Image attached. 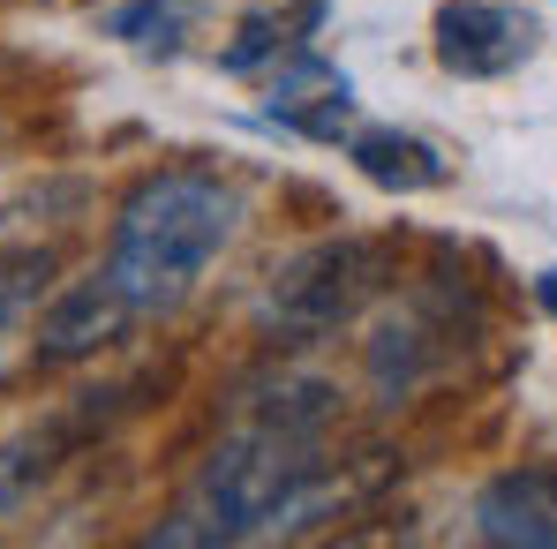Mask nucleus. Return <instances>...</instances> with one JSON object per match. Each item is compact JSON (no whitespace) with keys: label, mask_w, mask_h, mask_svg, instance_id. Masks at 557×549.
Masks as SVG:
<instances>
[{"label":"nucleus","mask_w":557,"mask_h":549,"mask_svg":"<svg viewBox=\"0 0 557 549\" xmlns=\"http://www.w3.org/2000/svg\"><path fill=\"white\" fill-rule=\"evenodd\" d=\"M317 414L324 407H264L242 437H226L203 459L196 504L182 527H159V542H249V535H294L317 512L347 504L332 459L317 452Z\"/></svg>","instance_id":"nucleus-1"},{"label":"nucleus","mask_w":557,"mask_h":549,"mask_svg":"<svg viewBox=\"0 0 557 549\" xmlns=\"http://www.w3.org/2000/svg\"><path fill=\"white\" fill-rule=\"evenodd\" d=\"M242 234V196L219 174H196V166H174V174H151L121 203L113 219V249H106V272L121 278V294L159 316L196 294V278L226 257V241Z\"/></svg>","instance_id":"nucleus-2"},{"label":"nucleus","mask_w":557,"mask_h":549,"mask_svg":"<svg viewBox=\"0 0 557 549\" xmlns=\"http://www.w3.org/2000/svg\"><path fill=\"white\" fill-rule=\"evenodd\" d=\"M384 286H392V257L376 241H362V234H332V241L301 249L278 272L264 316H272L278 332H294V339H324V332L355 324Z\"/></svg>","instance_id":"nucleus-3"},{"label":"nucleus","mask_w":557,"mask_h":549,"mask_svg":"<svg viewBox=\"0 0 557 549\" xmlns=\"http://www.w3.org/2000/svg\"><path fill=\"white\" fill-rule=\"evenodd\" d=\"M430 38H437V68H445V76H460V84H497V76H512L520 61H535L543 23H535L528 8H512V0H445L437 23H430Z\"/></svg>","instance_id":"nucleus-4"},{"label":"nucleus","mask_w":557,"mask_h":549,"mask_svg":"<svg viewBox=\"0 0 557 549\" xmlns=\"http://www.w3.org/2000/svg\"><path fill=\"white\" fill-rule=\"evenodd\" d=\"M121 399H128V384H113V391H91V399H76V407H61V414H46V422H30V429H15L8 445H0V520L8 512H23L69 459L91 445L98 429L121 414Z\"/></svg>","instance_id":"nucleus-5"},{"label":"nucleus","mask_w":557,"mask_h":549,"mask_svg":"<svg viewBox=\"0 0 557 549\" xmlns=\"http://www.w3.org/2000/svg\"><path fill=\"white\" fill-rule=\"evenodd\" d=\"M144 309L121 294V278L106 272H84V278H61V286H46V309H38V362H84L98 347H113L128 324H136Z\"/></svg>","instance_id":"nucleus-6"},{"label":"nucleus","mask_w":557,"mask_h":549,"mask_svg":"<svg viewBox=\"0 0 557 549\" xmlns=\"http://www.w3.org/2000/svg\"><path fill=\"white\" fill-rule=\"evenodd\" d=\"M474 527L497 549H557V459H528L482 482Z\"/></svg>","instance_id":"nucleus-7"},{"label":"nucleus","mask_w":557,"mask_h":549,"mask_svg":"<svg viewBox=\"0 0 557 549\" xmlns=\"http://www.w3.org/2000/svg\"><path fill=\"white\" fill-rule=\"evenodd\" d=\"M264 121L309 136V144H339V128L355 121V84H347L332 61H317V53L301 46V53L278 61L272 84H264Z\"/></svg>","instance_id":"nucleus-8"},{"label":"nucleus","mask_w":557,"mask_h":549,"mask_svg":"<svg viewBox=\"0 0 557 549\" xmlns=\"http://www.w3.org/2000/svg\"><path fill=\"white\" fill-rule=\"evenodd\" d=\"M347 159H355L362 182L392 188V196H422V188L453 182V159H445L430 136H414V128H355Z\"/></svg>","instance_id":"nucleus-9"},{"label":"nucleus","mask_w":557,"mask_h":549,"mask_svg":"<svg viewBox=\"0 0 557 549\" xmlns=\"http://www.w3.org/2000/svg\"><path fill=\"white\" fill-rule=\"evenodd\" d=\"M324 8H332V0H294V8H272V15H249V23H242V38L219 53V68H226V76H257V68H278L286 53H301V46L317 38Z\"/></svg>","instance_id":"nucleus-10"},{"label":"nucleus","mask_w":557,"mask_h":549,"mask_svg":"<svg viewBox=\"0 0 557 549\" xmlns=\"http://www.w3.org/2000/svg\"><path fill=\"white\" fill-rule=\"evenodd\" d=\"M106 30L136 53H182V38L196 30V0H121L106 8Z\"/></svg>","instance_id":"nucleus-11"},{"label":"nucleus","mask_w":557,"mask_h":549,"mask_svg":"<svg viewBox=\"0 0 557 549\" xmlns=\"http://www.w3.org/2000/svg\"><path fill=\"white\" fill-rule=\"evenodd\" d=\"M46 286H53V249H0V347L46 301Z\"/></svg>","instance_id":"nucleus-12"},{"label":"nucleus","mask_w":557,"mask_h":549,"mask_svg":"<svg viewBox=\"0 0 557 549\" xmlns=\"http://www.w3.org/2000/svg\"><path fill=\"white\" fill-rule=\"evenodd\" d=\"M535 301H543V309L557 316V272H543V286H535Z\"/></svg>","instance_id":"nucleus-13"}]
</instances>
